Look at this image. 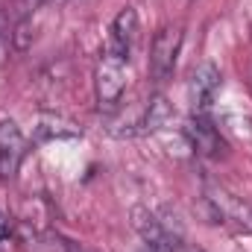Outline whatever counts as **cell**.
I'll return each mask as SVG.
<instances>
[{"mask_svg":"<svg viewBox=\"0 0 252 252\" xmlns=\"http://www.w3.org/2000/svg\"><path fill=\"white\" fill-rule=\"evenodd\" d=\"M182 27L179 24H167L156 32L153 44H150V76L156 82H167L176 70V59H179V50H182Z\"/></svg>","mask_w":252,"mask_h":252,"instance_id":"6da1fadb","label":"cell"},{"mask_svg":"<svg viewBox=\"0 0 252 252\" xmlns=\"http://www.w3.org/2000/svg\"><path fill=\"white\" fill-rule=\"evenodd\" d=\"M94 91H97L100 109H115L126 91V59L103 50L94 70Z\"/></svg>","mask_w":252,"mask_h":252,"instance_id":"7a4b0ae2","label":"cell"},{"mask_svg":"<svg viewBox=\"0 0 252 252\" xmlns=\"http://www.w3.org/2000/svg\"><path fill=\"white\" fill-rule=\"evenodd\" d=\"M185 138H188L190 150L202 158H220L226 156V141L220 135V129L211 124L205 115H193L185 124Z\"/></svg>","mask_w":252,"mask_h":252,"instance_id":"3957f363","label":"cell"},{"mask_svg":"<svg viewBox=\"0 0 252 252\" xmlns=\"http://www.w3.org/2000/svg\"><path fill=\"white\" fill-rule=\"evenodd\" d=\"M205 199H208V205L214 208V217H217L220 223H223V220H232V223H238L241 229L252 232V202L235 196V193H229L226 188H217V185H208Z\"/></svg>","mask_w":252,"mask_h":252,"instance_id":"277c9868","label":"cell"},{"mask_svg":"<svg viewBox=\"0 0 252 252\" xmlns=\"http://www.w3.org/2000/svg\"><path fill=\"white\" fill-rule=\"evenodd\" d=\"M220 82H223V76H220L217 64L211 62H202L190 73L188 91H190V103H193V115H205L211 109V103L220 94Z\"/></svg>","mask_w":252,"mask_h":252,"instance_id":"5b68a950","label":"cell"},{"mask_svg":"<svg viewBox=\"0 0 252 252\" xmlns=\"http://www.w3.org/2000/svg\"><path fill=\"white\" fill-rule=\"evenodd\" d=\"M132 226L150 252H173V238H179V235H170L164 229V223L156 214H150L147 208H141V205L132 208Z\"/></svg>","mask_w":252,"mask_h":252,"instance_id":"8992f818","label":"cell"},{"mask_svg":"<svg viewBox=\"0 0 252 252\" xmlns=\"http://www.w3.org/2000/svg\"><path fill=\"white\" fill-rule=\"evenodd\" d=\"M138 32H141V27H138V12H135L132 6H126V9H121V12L115 15V21H112L106 50L129 62V53H132V47H135V41H138Z\"/></svg>","mask_w":252,"mask_h":252,"instance_id":"52a82bcc","label":"cell"},{"mask_svg":"<svg viewBox=\"0 0 252 252\" xmlns=\"http://www.w3.org/2000/svg\"><path fill=\"white\" fill-rule=\"evenodd\" d=\"M24 132L15 121H0V179H12L24 158Z\"/></svg>","mask_w":252,"mask_h":252,"instance_id":"ba28073f","label":"cell"},{"mask_svg":"<svg viewBox=\"0 0 252 252\" xmlns=\"http://www.w3.org/2000/svg\"><path fill=\"white\" fill-rule=\"evenodd\" d=\"M167 121H170V106H167V100H164V97H153L141 126H144L147 132H153V129H161Z\"/></svg>","mask_w":252,"mask_h":252,"instance_id":"9c48e42d","label":"cell"},{"mask_svg":"<svg viewBox=\"0 0 252 252\" xmlns=\"http://www.w3.org/2000/svg\"><path fill=\"white\" fill-rule=\"evenodd\" d=\"M173 252H202L199 247H193L185 241V235H179V238H173Z\"/></svg>","mask_w":252,"mask_h":252,"instance_id":"30bf717a","label":"cell"},{"mask_svg":"<svg viewBox=\"0 0 252 252\" xmlns=\"http://www.w3.org/2000/svg\"><path fill=\"white\" fill-rule=\"evenodd\" d=\"M238 132L252 141V118H241V121H238Z\"/></svg>","mask_w":252,"mask_h":252,"instance_id":"8fae6325","label":"cell"},{"mask_svg":"<svg viewBox=\"0 0 252 252\" xmlns=\"http://www.w3.org/2000/svg\"><path fill=\"white\" fill-rule=\"evenodd\" d=\"M6 235H9V220H6V214L0 211V241H6Z\"/></svg>","mask_w":252,"mask_h":252,"instance_id":"7c38bea8","label":"cell"},{"mask_svg":"<svg viewBox=\"0 0 252 252\" xmlns=\"http://www.w3.org/2000/svg\"><path fill=\"white\" fill-rule=\"evenodd\" d=\"M141 252H150V250H147V247H144V250H141Z\"/></svg>","mask_w":252,"mask_h":252,"instance_id":"4fadbf2b","label":"cell"}]
</instances>
